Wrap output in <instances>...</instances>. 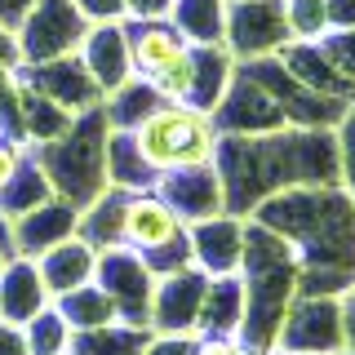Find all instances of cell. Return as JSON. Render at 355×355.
Segmentation results:
<instances>
[{"instance_id":"obj_3","label":"cell","mask_w":355,"mask_h":355,"mask_svg":"<svg viewBox=\"0 0 355 355\" xmlns=\"http://www.w3.org/2000/svg\"><path fill=\"white\" fill-rule=\"evenodd\" d=\"M107 133H111L107 111L89 107L71 120V129L58 142L31 147L44 178H49V187H53V196H62L76 209H85L89 200H98L111 187L107 182Z\"/></svg>"},{"instance_id":"obj_36","label":"cell","mask_w":355,"mask_h":355,"mask_svg":"<svg viewBox=\"0 0 355 355\" xmlns=\"http://www.w3.org/2000/svg\"><path fill=\"white\" fill-rule=\"evenodd\" d=\"M89 22H125V0H71Z\"/></svg>"},{"instance_id":"obj_26","label":"cell","mask_w":355,"mask_h":355,"mask_svg":"<svg viewBox=\"0 0 355 355\" xmlns=\"http://www.w3.org/2000/svg\"><path fill=\"white\" fill-rule=\"evenodd\" d=\"M44 200H53V187H49V178H44V169H40L36 151L27 147V155H22V164H18V173L9 178V187L0 191V214L14 222V218H22V214H31L36 205H44Z\"/></svg>"},{"instance_id":"obj_44","label":"cell","mask_w":355,"mask_h":355,"mask_svg":"<svg viewBox=\"0 0 355 355\" xmlns=\"http://www.w3.org/2000/svg\"><path fill=\"white\" fill-rule=\"evenodd\" d=\"M240 338H196V355H236Z\"/></svg>"},{"instance_id":"obj_39","label":"cell","mask_w":355,"mask_h":355,"mask_svg":"<svg viewBox=\"0 0 355 355\" xmlns=\"http://www.w3.org/2000/svg\"><path fill=\"white\" fill-rule=\"evenodd\" d=\"M173 0H125V18L147 22V18H169Z\"/></svg>"},{"instance_id":"obj_11","label":"cell","mask_w":355,"mask_h":355,"mask_svg":"<svg viewBox=\"0 0 355 355\" xmlns=\"http://www.w3.org/2000/svg\"><path fill=\"white\" fill-rule=\"evenodd\" d=\"M205 288L209 275L200 266H182L155 280V297H151V333H200V306H205Z\"/></svg>"},{"instance_id":"obj_40","label":"cell","mask_w":355,"mask_h":355,"mask_svg":"<svg viewBox=\"0 0 355 355\" xmlns=\"http://www.w3.org/2000/svg\"><path fill=\"white\" fill-rule=\"evenodd\" d=\"M329 31H355V0H324Z\"/></svg>"},{"instance_id":"obj_50","label":"cell","mask_w":355,"mask_h":355,"mask_svg":"<svg viewBox=\"0 0 355 355\" xmlns=\"http://www.w3.org/2000/svg\"><path fill=\"white\" fill-rule=\"evenodd\" d=\"M351 107H355V103H351Z\"/></svg>"},{"instance_id":"obj_9","label":"cell","mask_w":355,"mask_h":355,"mask_svg":"<svg viewBox=\"0 0 355 355\" xmlns=\"http://www.w3.org/2000/svg\"><path fill=\"white\" fill-rule=\"evenodd\" d=\"M275 351L280 355H342L338 297H297V302L288 306L284 324H280Z\"/></svg>"},{"instance_id":"obj_4","label":"cell","mask_w":355,"mask_h":355,"mask_svg":"<svg viewBox=\"0 0 355 355\" xmlns=\"http://www.w3.org/2000/svg\"><path fill=\"white\" fill-rule=\"evenodd\" d=\"M138 142L142 160L155 169V178L169 169H196V164H214L218 155V125L209 111L191 103H164L155 116H147L138 129H129Z\"/></svg>"},{"instance_id":"obj_42","label":"cell","mask_w":355,"mask_h":355,"mask_svg":"<svg viewBox=\"0 0 355 355\" xmlns=\"http://www.w3.org/2000/svg\"><path fill=\"white\" fill-rule=\"evenodd\" d=\"M14 258H18V244H14V222L0 214V275H5L9 266H14Z\"/></svg>"},{"instance_id":"obj_19","label":"cell","mask_w":355,"mask_h":355,"mask_svg":"<svg viewBox=\"0 0 355 355\" xmlns=\"http://www.w3.org/2000/svg\"><path fill=\"white\" fill-rule=\"evenodd\" d=\"M125 209H129V191L107 187L98 200H89L76 218V240H85L94 253H111L125 249Z\"/></svg>"},{"instance_id":"obj_16","label":"cell","mask_w":355,"mask_h":355,"mask_svg":"<svg viewBox=\"0 0 355 355\" xmlns=\"http://www.w3.org/2000/svg\"><path fill=\"white\" fill-rule=\"evenodd\" d=\"M76 218H80V209H76L71 200H62V196H53V200H44V205H36L31 214L14 218L18 258H40L44 249L71 240L76 236Z\"/></svg>"},{"instance_id":"obj_37","label":"cell","mask_w":355,"mask_h":355,"mask_svg":"<svg viewBox=\"0 0 355 355\" xmlns=\"http://www.w3.org/2000/svg\"><path fill=\"white\" fill-rule=\"evenodd\" d=\"M338 311H342V351H355V280L338 293Z\"/></svg>"},{"instance_id":"obj_7","label":"cell","mask_w":355,"mask_h":355,"mask_svg":"<svg viewBox=\"0 0 355 355\" xmlns=\"http://www.w3.org/2000/svg\"><path fill=\"white\" fill-rule=\"evenodd\" d=\"M222 44L236 62L275 58L284 44H293L284 0H227V40Z\"/></svg>"},{"instance_id":"obj_35","label":"cell","mask_w":355,"mask_h":355,"mask_svg":"<svg viewBox=\"0 0 355 355\" xmlns=\"http://www.w3.org/2000/svg\"><path fill=\"white\" fill-rule=\"evenodd\" d=\"M142 355H196V338H187V333H151Z\"/></svg>"},{"instance_id":"obj_28","label":"cell","mask_w":355,"mask_h":355,"mask_svg":"<svg viewBox=\"0 0 355 355\" xmlns=\"http://www.w3.org/2000/svg\"><path fill=\"white\" fill-rule=\"evenodd\" d=\"M58 311H62L67 324H71V333H94V329L120 324L116 302H111V297H107L98 284H85V288H76V293L58 297Z\"/></svg>"},{"instance_id":"obj_34","label":"cell","mask_w":355,"mask_h":355,"mask_svg":"<svg viewBox=\"0 0 355 355\" xmlns=\"http://www.w3.org/2000/svg\"><path fill=\"white\" fill-rule=\"evenodd\" d=\"M320 53L329 58V67L355 89V31H329L324 40H315Z\"/></svg>"},{"instance_id":"obj_24","label":"cell","mask_w":355,"mask_h":355,"mask_svg":"<svg viewBox=\"0 0 355 355\" xmlns=\"http://www.w3.org/2000/svg\"><path fill=\"white\" fill-rule=\"evenodd\" d=\"M236 58H231L227 44H200L196 49V80H191V107L209 111L214 116V107L222 103V94L231 89L236 80Z\"/></svg>"},{"instance_id":"obj_27","label":"cell","mask_w":355,"mask_h":355,"mask_svg":"<svg viewBox=\"0 0 355 355\" xmlns=\"http://www.w3.org/2000/svg\"><path fill=\"white\" fill-rule=\"evenodd\" d=\"M164 107V98L151 89V80H142V76H133L116 89V94L103 98V111H107V125L111 129H138L147 116Z\"/></svg>"},{"instance_id":"obj_20","label":"cell","mask_w":355,"mask_h":355,"mask_svg":"<svg viewBox=\"0 0 355 355\" xmlns=\"http://www.w3.org/2000/svg\"><path fill=\"white\" fill-rule=\"evenodd\" d=\"M49 302H53V297H49V288H44V280H40L36 258H14V266L0 275V320L22 329L31 315H40Z\"/></svg>"},{"instance_id":"obj_12","label":"cell","mask_w":355,"mask_h":355,"mask_svg":"<svg viewBox=\"0 0 355 355\" xmlns=\"http://www.w3.org/2000/svg\"><path fill=\"white\" fill-rule=\"evenodd\" d=\"M164 205L173 209L187 227L205 218H218L227 214V200H222V178H218V164H196V169H169L155 178L151 187Z\"/></svg>"},{"instance_id":"obj_25","label":"cell","mask_w":355,"mask_h":355,"mask_svg":"<svg viewBox=\"0 0 355 355\" xmlns=\"http://www.w3.org/2000/svg\"><path fill=\"white\" fill-rule=\"evenodd\" d=\"M107 182L120 187V191H151L155 187V169L142 160V151H138L129 129L107 133Z\"/></svg>"},{"instance_id":"obj_14","label":"cell","mask_w":355,"mask_h":355,"mask_svg":"<svg viewBox=\"0 0 355 355\" xmlns=\"http://www.w3.org/2000/svg\"><path fill=\"white\" fill-rule=\"evenodd\" d=\"M80 62L94 76V85L107 94H116L125 80H133V58H129V36L125 22H94L80 44Z\"/></svg>"},{"instance_id":"obj_6","label":"cell","mask_w":355,"mask_h":355,"mask_svg":"<svg viewBox=\"0 0 355 355\" xmlns=\"http://www.w3.org/2000/svg\"><path fill=\"white\" fill-rule=\"evenodd\" d=\"M89 27H94V22H89L71 0H36L31 14L22 18V27L14 31L18 67H36V62H53V58L80 53Z\"/></svg>"},{"instance_id":"obj_15","label":"cell","mask_w":355,"mask_h":355,"mask_svg":"<svg viewBox=\"0 0 355 355\" xmlns=\"http://www.w3.org/2000/svg\"><path fill=\"white\" fill-rule=\"evenodd\" d=\"M240 258H244V218L218 214L191 227V266H200L205 275L240 271Z\"/></svg>"},{"instance_id":"obj_30","label":"cell","mask_w":355,"mask_h":355,"mask_svg":"<svg viewBox=\"0 0 355 355\" xmlns=\"http://www.w3.org/2000/svg\"><path fill=\"white\" fill-rule=\"evenodd\" d=\"M22 338H27V351L31 355H67V351H71V342H76V333L62 320L58 302H49L40 315H31L27 324H22Z\"/></svg>"},{"instance_id":"obj_10","label":"cell","mask_w":355,"mask_h":355,"mask_svg":"<svg viewBox=\"0 0 355 355\" xmlns=\"http://www.w3.org/2000/svg\"><path fill=\"white\" fill-rule=\"evenodd\" d=\"M214 125L222 138H253V133H275L284 129V111L275 107V98L253 80L244 67H236V80L222 94V103L214 107Z\"/></svg>"},{"instance_id":"obj_32","label":"cell","mask_w":355,"mask_h":355,"mask_svg":"<svg viewBox=\"0 0 355 355\" xmlns=\"http://www.w3.org/2000/svg\"><path fill=\"white\" fill-rule=\"evenodd\" d=\"M191 80H196V49H187L178 62H169L160 76L151 80V89L164 103H191Z\"/></svg>"},{"instance_id":"obj_5","label":"cell","mask_w":355,"mask_h":355,"mask_svg":"<svg viewBox=\"0 0 355 355\" xmlns=\"http://www.w3.org/2000/svg\"><path fill=\"white\" fill-rule=\"evenodd\" d=\"M125 249H133L155 275L191 266V227L155 191H129L125 209Z\"/></svg>"},{"instance_id":"obj_22","label":"cell","mask_w":355,"mask_h":355,"mask_svg":"<svg viewBox=\"0 0 355 355\" xmlns=\"http://www.w3.org/2000/svg\"><path fill=\"white\" fill-rule=\"evenodd\" d=\"M275 58L284 62V71L293 76L297 85L315 89V94H329V98H351V103H355V89L329 67V58L320 53V44H302V40H293V44H284Z\"/></svg>"},{"instance_id":"obj_46","label":"cell","mask_w":355,"mask_h":355,"mask_svg":"<svg viewBox=\"0 0 355 355\" xmlns=\"http://www.w3.org/2000/svg\"><path fill=\"white\" fill-rule=\"evenodd\" d=\"M236 355H262V351H253V347H244V342H240V351Z\"/></svg>"},{"instance_id":"obj_49","label":"cell","mask_w":355,"mask_h":355,"mask_svg":"<svg viewBox=\"0 0 355 355\" xmlns=\"http://www.w3.org/2000/svg\"><path fill=\"white\" fill-rule=\"evenodd\" d=\"M275 355H280V351H275Z\"/></svg>"},{"instance_id":"obj_31","label":"cell","mask_w":355,"mask_h":355,"mask_svg":"<svg viewBox=\"0 0 355 355\" xmlns=\"http://www.w3.org/2000/svg\"><path fill=\"white\" fill-rule=\"evenodd\" d=\"M284 18H288V36L302 44H315L329 36L324 0H284Z\"/></svg>"},{"instance_id":"obj_43","label":"cell","mask_w":355,"mask_h":355,"mask_svg":"<svg viewBox=\"0 0 355 355\" xmlns=\"http://www.w3.org/2000/svg\"><path fill=\"white\" fill-rule=\"evenodd\" d=\"M0 355H31L22 329L18 324H5V320H0Z\"/></svg>"},{"instance_id":"obj_23","label":"cell","mask_w":355,"mask_h":355,"mask_svg":"<svg viewBox=\"0 0 355 355\" xmlns=\"http://www.w3.org/2000/svg\"><path fill=\"white\" fill-rule=\"evenodd\" d=\"M169 22L191 49L222 44L227 40V0H173Z\"/></svg>"},{"instance_id":"obj_47","label":"cell","mask_w":355,"mask_h":355,"mask_svg":"<svg viewBox=\"0 0 355 355\" xmlns=\"http://www.w3.org/2000/svg\"><path fill=\"white\" fill-rule=\"evenodd\" d=\"M342 355H355V351H342Z\"/></svg>"},{"instance_id":"obj_45","label":"cell","mask_w":355,"mask_h":355,"mask_svg":"<svg viewBox=\"0 0 355 355\" xmlns=\"http://www.w3.org/2000/svg\"><path fill=\"white\" fill-rule=\"evenodd\" d=\"M0 67H18V44H14V31L0 27Z\"/></svg>"},{"instance_id":"obj_8","label":"cell","mask_w":355,"mask_h":355,"mask_svg":"<svg viewBox=\"0 0 355 355\" xmlns=\"http://www.w3.org/2000/svg\"><path fill=\"white\" fill-rule=\"evenodd\" d=\"M155 280L160 275L151 271L147 262L138 258L133 249H111V253H98V271H94V284L116 302L120 311V324H133V329H151V297H155Z\"/></svg>"},{"instance_id":"obj_38","label":"cell","mask_w":355,"mask_h":355,"mask_svg":"<svg viewBox=\"0 0 355 355\" xmlns=\"http://www.w3.org/2000/svg\"><path fill=\"white\" fill-rule=\"evenodd\" d=\"M22 155H27V147H22V142H14V138H5V133H0V191H5V187H9V178L18 173Z\"/></svg>"},{"instance_id":"obj_21","label":"cell","mask_w":355,"mask_h":355,"mask_svg":"<svg viewBox=\"0 0 355 355\" xmlns=\"http://www.w3.org/2000/svg\"><path fill=\"white\" fill-rule=\"evenodd\" d=\"M240 320H244V280H240V271L209 275L196 338H240Z\"/></svg>"},{"instance_id":"obj_48","label":"cell","mask_w":355,"mask_h":355,"mask_svg":"<svg viewBox=\"0 0 355 355\" xmlns=\"http://www.w3.org/2000/svg\"><path fill=\"white\" fill-rule=\"evenodd\" d=\"M67 355H71V351H67Z\"/></svg>"},{"instance_id":"obj_29","label":"cell","mask_w":355,"mask_h":355,"mask_svg":"<svg viewBox=\"0 0 355 355\" xmlns=\"http://www.w3.org/2000/svg\"><path fill=\"white\" fill-rule=\"evenodd\" d=\"M151 329H133V324H107L94 333H76L71 355H142Z\"/></svg>"},{"instance_id":"obj_1","label":"cell","mask_w":355,"mask_h":355,"mask_svg":"<svg viewBox=\"0 0 355 355\" xmlns=\"http://www.w3.org/2000/svg\"><path fill=\"white\" fill-rule=\"evenodd\" d=\"M218 178L227 214L253 218L262 200L293 187H338V133L333 129H275L253 138H218Z\"/></svg>"},{"instance_id":"obj_2","label":"cell","mask_w":355,"mask_h":355,"mask_svg":"<svg viewBox=\"0 0 355 355\" xmlns=\"http://www.w3.org/2000/svg\"><path fill=\"white\" fill-rule=\"evenodd\" d=\"M240 280H244V320H240V342L262 355L275 351L280 324L288 306L297 302L302 266H297L288 240L266 231L262 222L244 218V258H240Z\"/></svg>"},{"instance_id":"obj_41","label":"cell","mask_w":355,"mask_h":355,"mask_svg":"<svg viewBox=\"0 0 355 355\" xmlns=\"http://www.w3.org/2000/svg\"><path fill=\"white\" fill-rule=\"evenodd\" d=\"M31 5H36V0H0V27H5V31H18L22 18L31 14Z\"/></svg>"},{"instance_id":"obj_13","label":"cell","mask_w":355,"mask_h":355,"mask_svg":"<svg viewBox=\"0 0 355 355\" xmlns=\"http://www.w3.org/2000/svg\"><path fill=\"white\" fill-rule=\"evenodd\" d=\"M18 80L31 85L36 94H44L49 103H58L62 111H71V116H80L89 107H103V89L85 71L80 53L53 58V62H36V67H18Z\"/></svg>"},{"instance_id":"obj_33","label":"cell","mask_w":355,"mask_h":355,"mask_svg":"<svg viewBox=\"0 0 355 355\" xmlns=\"http://www.w3.org/2000/svg\"><path fill=\"white\" fill-rule=\"evenodd\" d=\"M333 133H338V187L351 196V205H355V107L342 116V125Z\"/></svg>"},{"instance_id":"obj_17","label":"cell","mask_w":355,"mask_h":355,"mask_svg":"<svg viewBox=\"0 0 355 355\" xmlns=\"http://www.w3.org/2000/svg\"><path fill=\"white\" fill-rule=\"evenodd\" d=\"M125 36H129V58H133V76L142 80H155L169 62H178L191 44L173 31L169 18H147V22H133L125 18Z\"/></svg>"},{"instance_id":"obj_18","label":"cell","mask_w":355,"mask_h":355,"mask_svg":"<svg viewBox=\"0 0 355 355\" xmlns=\"http://www.w3.org/2000/svg\"><path fill=\"white\" fill-rule=\"evenodd\" d=\"M40 280L44 288H49V297L58 302V297L67 293H76V288H85V284H94V271H98V253L89 249L85 240H62V244H53V249H44L40 258Z\"/></svg>"}]
</instances>
